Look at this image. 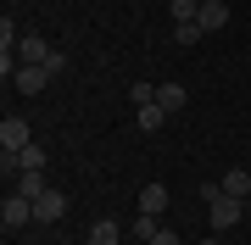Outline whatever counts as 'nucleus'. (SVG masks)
<instances>
[{
    "mask_svg": "<svg viewBox=\"0 0 251 245\" xmlns=\"http://www.w3.org/2000/svg\"><path fill=\"white\" fill-rule=\"evenodd\" d=\"M201 200H206V223H212V234H224L246 218V200L224 195V184H201Z\"/></svg>",
    "mask_w": 251,
    "mask_h": 245,
    "instance_id": "obj_1",
    "label": "nucleus"
},
{
    "mask_svg": "<svg viewBox=\"0 0 251 245\" xmlns=\"http://www.w3.org/2000/svg\"><path fill=\"white\" fill-rule=\"evenodd\" d=\"M28 223H34V200L11 190V195H6V206H0V228H6V234H23Z\"/></svg>",
    "mask_w": 251,
    "mask_h": 245,
    "instance_id": "obj_2",
    "label": "nucleus"
},
{
    "mask_svg": "<svg viewBox=\"0 0 251 245\" xmlns=\"http://www.w3.org/2000/svg\"><path fill=\"white\" fill-rule=\"evenodd\" d=\"M28 145H34V134H28L23 117H6V123H0V151H6V156H17V151H28Z\"/></svg>",
    "mask_w": 251,
    "mask_h": 245,
    "instance_id": "obj_3",
    "label": "nucleus"
},
{
    "mask_svg": "<svg viewBox=\"0 0 251 245\" xmlns=\"http://www.w3.org/2000/svg\"><path fill=\"white\" fill-rule=\"evenodd\" d=\"M50 78H56L50 67H28V62L17 67V73H11V84H17L23 95H45V84H50Z\"/></svg>",
    "mask_w": 251,
    "mask_h": 245,
    "instance_id": "obj_4",
    "label": "nucleus"
},
{
    "mask_svg": "<svg viewBox=\"0 0 251 245\" xmlns=\"http://www.w3.org/2000/svg\"><path fill=\"white\" fill-rule=\"evenodd\" d=\"M62 218H67V195L62 190H45L34 200V223H62Z\"/></svg>",
    "mask_w": 251,
    "mask_h": 245,
    "instance_id": "obj_5",
    "label": "nucleus"
},
{
    "mask_svg": "<svg viewBox=\"0 0 251 245\" xmlns=\"http://www.w3.org/2000/svg\"><path fill=\"white\" fill-rule=\"evenodd\" d=\"M201 34H218V28H224L229 22V6H224V0H201Z\"/></svg>",
    "mask_w": 251,
    "mask_h": 245,
    "instance_id": "obj_6",
    "label": "nucleus"
},
{
    "mask_svg": "<svg viewBox=\"0 0 251 245\" xmlns=\"http://www.w3.org/2000/svg\"><path fill=\"white\" fill-rule=\"evenodd\" d=\"M156 106H168V117H173V111L190 106V89L184 84H156Z\"/></svg>",
    "mask_w": 251,
    "mask_h": 245,
    "instance_id": "obj_7",
    "label": "nucleus"
},
{
    "mask_svg": "<svg viewBox=\"0 0 251 245\" xmlns=\"http://www.w3.org/2000/svg\"><path fill=\"white\" fill-rule=\"evenodd\" d=\"M140 212L162 218V212H168V184H145V190H140Z\"/></svg>",
    "mask_w": 251,
    "mask_h": 245,
    "instance_id": "obj_8",
    "label": "nucleus"
},
{
    "mask_svg": "<svg viewBox=\"0 0 251 245\" xmlns=\"http://www.w3.org/2000/svg\"><path fill=\"white\" fill-rule=\"evenodd\" d=\"M218 184H224V195H234V200H246V195H251V173H246V167H229Z\"/></svg>",
    "mask_w": 251,
    "mask_h": 245,
    "instance_id": "obj_9",
    "label": "nucleus"
},
{
    "mask_svg": "<svg viewBox=\"0 0 251 245\" xmlns=\"http://www.w3.org/2000/svg\"><path fill=\"white\" fill-rule=\"evenodd\" d=\"M117 240H123V228H117L112 218H95L90 223V245H117Z\"/></svg>",
    "mask_w": 251,
    "mask_h": 245,
    "instance_id": "obj_10",
    "label": "nucleus"
},
{
    "mask_svg": "<svg viewBox=\"0 0 251 245\" xmlns=\"http://www.w3.org/2000/svg\"><path fill=\"white\" fill-rule=\"evenodd\" d=\"M50 184H45V173H17V195H28V200H39Z\"/></svg>",
    "mask_w": 251,
    "mask_h": 245,
    "instance_id": "obj_11",
    "label": "nucleus"
},
{
    "mask_svg": "<svg viewBox=\"0 0 251 245\" xmlns=\"http://www.w3.org/2000/svg\"><path fill=\"white\" fill-rule=\"evenodd\" d=\"M140 128H145V134L168 128V106H156V100H151V106H140Z\"/></svg>",
    "mask_w": 251,
    "mask_h": 245,
    "instance_id": "obj_12",
    "label": "nucleus"
},
{
    "mask_svg": "<svg viewBox=\"0 0 251 245\" xmlns=\"http://www.w3.org/2000/svg\"><path fill=\"white\" fill-rule=\"evenodd\" d=\"M17 173H45V145H28V151H17Z\"/></svg>",
    "mask_w": 251,
    "mask_h": 245,
    "instance_id": "obj_13",
    "label": "nucleus"
},
{
    "mask_svg": "<svg viewBox=\"0 0 251 245\" xmlns=\"http://www.w3.org/2000/svg\"><path fill=\"white\" fill-rule=\"evenodd\" d=\"M134 234H140V245H151V240L162 234V218H151V212H140V218H134Z\"/></svg>",
    "mask_w": 251,
    "mask_h": 245,
    "instance_id": "obj_14",
    "label": "nucleus"
},
{
    "mask_svg": "<svg viewBox=\"0 0 251 245\" xmlns=\"http://www.w3.org/2000/svg\"><path fill=\"white\" fill-rule=\"evenodd\" d=\"M168 11H173V22H196L201 17V0H168Z\"/></svg>",
    "mask_w": 251,
    "mask_h": 245,
    "instance_id": "obj_15",
    "label": "nucleus"
},
{
    "mask_svg": "<svg viewBox=\"0 0 251 245\" xmlns=\"http://www.w3.org/2000/svg\"><path fill=\"white\" fill-rule=\"evenodd\" d=\"M128 100H134V106H151V100H156V84H151V78L128 84Z\"/></svg>",
    "mask_w": 251,
    "mask_h": 245,
    "instance_id": "obj_16",
    "label": "nucleus"
},
{
    "mask_svg": "<svg viewBox=\"0 0 251 245\" xmlns=\"http://www.w3.org/2000/svg\"><path fill=\"white\" fill-rule=\"evenodd\" d=\"M201 39V22H173V45H196Z\"/></svg>",
    "mask_w": 251,
    "mask_h": 245,
    "instance_id": "obj_17",
    "label": "nucleus"
},
{
    "mask_svg": "<svg viewBox=\"0 0 251 245\" xmlns=\"http://www.w3.org/2000/svg\"><path fill=\"white\" fill-rule=\"evenodd\" d=\"M151 245H179V234H173V228H162V234H156Z\"/></svg>",
    "mask_w": 251,
    "mask_h": 245,
    "instance_id": "obj_18",
    "label": "nucleus"
},
{
    "mask_svg": "<svg viewBox=\"0 0 251 245\" xmlns=\"http://www.w3.org/2000/svg\"><path fill=\"white\" fill-rule=\"evenodd\" d=\"M201 245H218V240H201Z\"/></svg>",
    "mask_w": 251,
    "mask_h": 245,
    "instance_id": "obj_19",
    "label": "nucleus"
}]
</instances>
